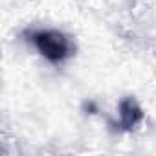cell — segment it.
Masks as SVG:
<instances>
[{
	"mask_svg": "<svg viewBox=\"0 0 156 156\" xmlns=\"http://www.w3.org/2000/svg\"><path fill=\"white\" fill-rule=\"evenodd\" d=\"M28 41L37 48V51L50 61L51 64H59L72 57L73 53V44L72 41L57 30H37L28 33Z\"/></svg>",
	"mask_w": 156,
	"mask_h": 156,
	"instance_id": "1",
	"label": "cell"
},
{
	"mask_svg": "<svg viewBox=\"0 0 156 156\" xmlns=\"http://www.w3.org/2000/svg\"><path fill=\"white\" fill-rule=\"evenodd\" d=\"M143 121V108L140 107V103L127 96L119 101V123H118V129L119 130H134L140 123Z\"/></svg>",
	"mask_w": 156,
	"mask_h": 156,
	"instance_id": "2",
	"label": "cell"
}]
</instances>
